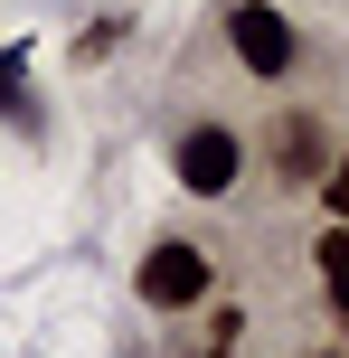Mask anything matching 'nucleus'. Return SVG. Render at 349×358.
Returning a JSON list of instances; mask_svg holds the SVG:
<instances>
[{"label":"nucleus","instance_id":"obj_1","mask_svg":"<svg viewBox=\"0 0 349 358\" xmlns=\"http://www.w3.org/2000/svg\"><path fill=\"white\" fill-rule=\"evenodd\" d=\"M227 38H236V66H245V76H264V85H274V76H293V57H302L293 19H283L274 0H245V10L227 19Z\"/></svg>","mask_w":349,"mask_h":358},{"label":"nucleus","instance_id":"obj_2","mask_svg":"<svg viewBox=\"0 0 349 358\" xmlns=\"http://www.w3.org/2000/svg\"><path fill=\"white\" fill-rule=\"evenodd\" d=\"M208 283H218V273H208L199 245H151V255H142V302H151V311H189V302H208Z\"/></svg>","mask_w":349,"mask_h":358},{"label":"nucleus","instance_id":"obj_3","mask_svg":"<svg viewBox=\"0 0 349 358\" xmlns=\"http://www.w3.org/2000/svg\"><path fill=\"white\" fill-rule=\"evenodd\" d=\"M180 189H199V198L236 189V132H218V123L189 132V142H180Z\"/></svg>","mask_w":349,"mask_h":358},{"label":"nucleus","instance_id":"obj_4","mask_svg":"<svg viewBox=\"0 0 349 358\" xmlns=\"http://www.w3.org/2000/svg\"><path fill=\"white\" fill-rule=\"evenodd\" d=\"M274 161L293 170V179H312V170H321V123H312V113H293V123H283V142H274Z\"/></svg>","mask_w":349,"mask_h":358},{"label":"nucleus","instance_id":"obj_5","mask_svg":"<svg viewBox=\"0 0 349 358\" xmlns=\"http://www.w3.org/2000/svg\"><path fill=\"white\" fill-rule=\"evenodd\" d=\"M321 292H331V302L349 292V236H340V227L321 236Z\"/></svg>","mask_w":349,"mask_h":358},{"label":"nucleus","instance_id":"obj_6","mask_svg":"<svg viewBox=\"0 0 349 358\" xmlns=\"http://www.w3.org/2000/svg\"><path fill=\"white\" fill-rule=\"evenodd\" d=\"M19 76H29V57L0 48V113H19Z\"/></svg>","mask_w":349,"mask_h":358}]
</instances>
